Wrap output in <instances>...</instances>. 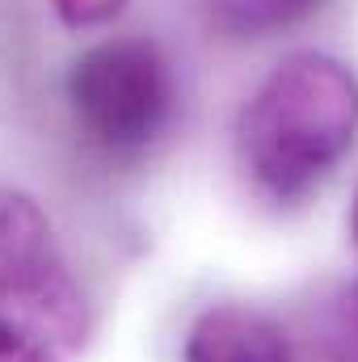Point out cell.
Segmentation results:
<instances>
[{
    "label": "cell",
    "mask_w": 358,
    "mask_h": 362,
    "mask_svg": "<svg viewBox=\"0 0 358 362\" xmlns=\"http://www.w3.org/2000/svg\"><path fill=\"white\" fill-rule=\"evenodd\" d=\"M321 346L329 362H358V282L329 299L321 316Z\"/></svg>",
    "instance_id": "6"
},
{
    "label": "cell",
    "mask_w": 358,
    "mask_h": 362,
    "mask_svg": "<svg viewBox=\"0 0 358 362\" xmlns=\"http://www.w3.org/2000/svg\"><path fill=\"white\" fill-rule=\"evenodd\" d=\"M185 362H295L282 329L241 303L207 308L185 333Z\"/></svg>",
    "instance_id": "4"
},
{
    "label": "cell",
    "mask_w": 358,
    "mask_h": 362,
    "mask_svg": "<svg viewBox=\"0 0 358 362\" xmlns=\"http://www.w3.org/2000/svg\"><path fill=\"white\" fill-rule=\"evenodd\" d=\"M358 139V76L333 55L299 51L282 59L236 122V152L249 181L295 202L329 177Z\"/></svg>",
    "instance_id": "1"
},
{
    "label": "cell",
    "mask_w": 358,
    "mask_h": 362,
    "mask_svg": "<svg viewBox=\"0 0 358 362\" xmlns=\"http://www.w3.org/2000/svg\"><path fill=\"white\" fill-rule=\"evenodd\" d=\"M350 232H354V245H358V194H354V211H350Z\"/></svg>",
    "instance_id": "8"
},
{
    "label": "cell",
    "mask_w": 358,
    "mask_h": 362,
    "mask_svg": "<svg viewBox=\"0 0 358 362\" xmlns=\"http://www.w3.org/2000/svg\"><path fill=\"white\" fill-rule=\"evenodd\" d=\"M68 110L85 144L105 156L148 152L173 122L178 85L165 51L152 38H105L68 68Z\"/></svg>",
    "instance_id": "3"
},
{
    "label": "cell",
    "mask_w": 358,
    "mask_h": 362,
    "mask_svg": "<svg viewBox=\"0 0 358 362\" xmlns=\"http://www.w3.org/2000/svg\"><path fill=\"white\" fill-rule=\"evenodd\" d=\"M89 303L42 206L0 185V362H76Z\"/></svg>",
    "instance_id": "2"
},
{
    "label": "cell",
    "mask_w": 358,
    "mask_h": 362,
    "mask_svg": "<svg viewBox=\"0 0 358 362\" xmlns=\"http://www.w3.org/2000/svg\"><path fill=\"white\" fill-rule=\"evenodd\" d=\"M207 25L224 38H270L295 21H304L321 0H202Z\"/></svg>",
    "instance_id": "5"
},
{
    "label": "cell",
    "mask_w": 358,
    "mask_h": 362,
    "mask_svg": "<svg viewBox=\"0 0 358 362\" xmlns=\"http://www.w3.org/2000/svg\"><path fill=\"white\" fill-rule=\"evenodd\" d=\"M51 8L68 30H101L127 8V0H51Z\"/></svg>",
    "instance_id": "7"
}]
</instances>
